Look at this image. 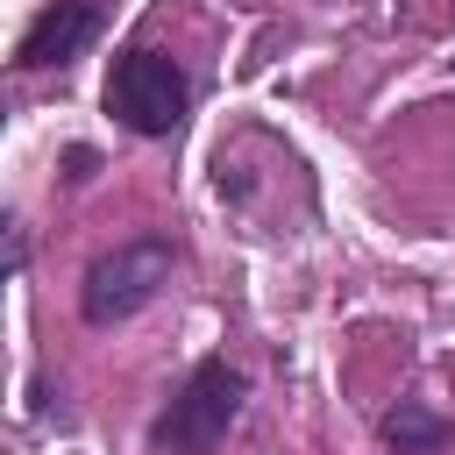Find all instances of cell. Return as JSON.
Segmentation results:
<instances>
[{"instance_id": "1", "label": "cell", "mask_w": 455, "mask_h": 455, "mask_svg": "<svg viewBox=\"0 0 455 455\" xmlns=\"http://www.w3.org/2000/svg\"><path fill=\"white\" fill-rule=\"evenodd\" d=\"M235 419H242V377L220 355H206V363H192V377L178 384V398L156 412L149 441L164 455H213Z\"/></svg>"}, {"instance_id": "2", "label": "cell", "mask_w": 455, "mask_h": 455, "mask_svg": "<svg viewBox=\"0 0 455 455\" xmlns=\"http://www.w3.org/2000/svg\"><path fill=\"white\" fill-rule=\"evenodd\" d=\"M185 107H192V78L178 71V57H164V50H128V57H114V71H107V114H114L121 128H135V135H171V128L185 121Z\"/></svg>"}, {"instance_id": "3", "label": "cell", "mask_w": 455, "mask_h": 455, "mask_svg": "<svg viewBox=\"0 0 455 455\" xmlns=\"http://www.w3.org/2000/svg\"><path fill=\"white\" fill-rule=\"evenodd\" d=\"M171 284V242L164 235H142V242H121L114 256H100L78 284V313L92 327H114L128 313H142L156 291Z\"/></svg>"}, {"instance_id": "4", "label": "cell", "mask_w": 455, "mask_h": 455, "mask_svg": "<svg viewBox=\"0 0 455 455\" xmlns=\"http://www.w3.org/2000/svg\"><path fill=\"white\" fill-rule=\"evenodd\" d=\"M100 36V0H50L28 28H21V43H14V64L21 71H50V64H71L85 43Z\"/></svg>"}, {"instance_id": "5", "label": "cell", "mask_w": 455, "mask_h": 455, "mask_svg": "<svg viewBox=\"0 0 455 455\" xmlns=\"http://www.w3.org/2000/svg\"><path fill=\"white\" fill-rule=\"evenodd\" d=\"M448 441H455V427H448L441 412H427V405L384 412V448H391V455H441Z\"/></svg>"}, {"instance_id": "6", "label": "cell", "mask_w": 455, "mask_h": 455, "mask_svg": "<svg viewBox=\"0 0 455 455\" xmlns=\"http://www.w3.org/2000/svg\"><path fill=\"white\" fill-rule=\"evenodd\" d=\"M92 171H100V149H85V142L64 149V178H92Z\"/></svg>"}]
</instances>
